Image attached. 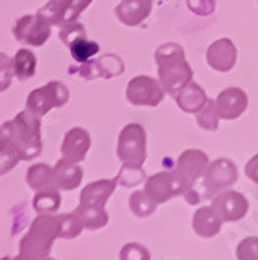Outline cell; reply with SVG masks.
<instances>
[{"mask_svg": "<svg viewBox=\"0 0 258 260\" xmlns=\"http://www.w3.org/2000/svg\"><path fill=\"white\" fill-rule=\"evenodd\" d=\"M0 139H6L13 144L20 153L22 160L37 158L42 151L40 117L24 109L13 120L0 126Z\"/></svg>", "mask_w": 258, "mask_h": 260, "instance_id": "cell-1", "label": "cell"}, {"mask_svg": "<svg viewBox=\"0 0 258 260\" xmlns=\"http://www.w3.org/2000/svg\"><path fill=\"white\" fill-rule=\"evenodd\" d=\"M155 58L156 66H158V80L166 93L175 96L182 87L191 82L193 70L185 62V53L180 44H162L156 49Z\"/></svg>", "mask_w": 258, "mask_h": 260, "instance_id": "cell-2", "label": "cell"}, {"mask_svg": "<svg viewBox=\"0 0 258 260\" xmlns=\"http://www.w3.org/2000/svg\"><path fill=\"white\" fill-rule=\"evenodd\" d=\"M56 239H60L58 217L53 213H40L31 222L26 237L20 240V253L24 260H42L51 251V246Z\"/></svg>", "mask_w": 258, "mask_h": 260, "instance_id": "cell-3", "label": "cell"}, {"mask_svg": "<svg viewBox=\"0 0 258 260\" xmlns=\"http://www.w3.org/2000/svg\"><path fill=\"white\" fill-rule=\"evenodd\" d=\"M189 187V182L175 168L169 169V171H162V173H155L153 177L146 178L144 191L155 204H164V202H168V200L175 199V197L184 195Z\"/></svg>", "mask_w": 258, "mask_h": 260, "instance_id": "cell-4", "label": "cell"}, {"mask_svg": "<svg viewBox=\"0 0 258 260\" xmlns=\"http://www.w3.org/2000/svg\"><path fill=\"white\" fill-rule=\"evenodd\" d=\"M116 155L122 164L142 166L146 162V129L140 124H127L120 131L118 144H116Z\"/></svg>", "mask_w": 258, "mask_h": 260, "instance_id": "cell-5", "label": "cell"}, {"mask_svg": "<svg viewBox=\"0 0 258 260\" xmlns=\"http://www.w3.org/2000/svg\"><path fill=\"white\" fill-rule=\"evenodd\" d=\"M69 93L68 87L62 82H53L46 84L42 87H37L35 91H31V95L27 96L26 109L31 111L33 115L42 118L46 113H49L53 108H62V106L68 104Z\"/></svg>", "mask_w": 258, "mask_h": 260, "instance_id": "cell-6", "label": "cell"}, {"mask_svg": "<svg viewBox=\"0 0 258 260\" xmlns=\"http://www.w3.org/2000/svg\"><path fill=\"white\" fill-rule=\"evenodd\" d=\"M204 197H216L238 180V169L229 158H216L209 162L204 173Z\"/></svg>", "mask_w": 258, "mask_h": 260, "instance_id": "cell-7", "label": "cell"}, {"mask_svg": "<svg viewBox=\"0 0 258 260\" xmlns=\"http://www.w3.org/2000/svg\"><path fill=\"white\" fill-rule=\"evenodd\" d=\"M164 91L162 84L156 78L146 77V75H138L133 80H129L127 84V96L129 104L133 106H149V108H155L164 100Z\"/></svg>", "mask_w": 258, "mask_h": 260, "instance_id": "cell-8", "label": "cell"}, {"mask_svg": "<svg viewBox=\"0 0 258 260\" xmlns=\"http://www.w3.org/2000/svg\"><path fill=\"white\" fill-rule=\"evenodd\" d=\"M13 35L20 44L39 48V46L48 42L51 37V24L42 20L39 15H24L15 24Z\"/></svg>", "mask_w": 258, "mask_h": 260, "instance_id": "cell-9", "label": "cell"}, {"mask_svg": "<svg viewBox=\"0 0 258 260\" xmlns=\"http://www.w3.org/2000/svg\"><path fill=\"white\" fill-rule=\"evenodd\" d=\"M211 208L215 209L222 222H237L245 217V213L249 209V202L238 191L224 189L213 199Z\"/></svg>", "mask_w": 258, "mask_h": 260, "instance_id": "cell-10", "label": "cell"}, {"mask_svg": "<svg viewBox=\"0 0 258 260\" xmlns=\"http://www.w3.org/2000/svg\"><path fill=\"white\" fill-rule=\"evenodd\" d=\"M206 60L211 70L218 73H228L237 64V48L231 39H218L206 51Z\"/></svg>", "mask_w": 258, "mask_h": 260, "instance_id": "cell-11", "label": "cell"}, {"mask_svg": "<svg viewBox=\"0 0 258 260\" xmlns=\"http://www.w3.org/2000/svg\"><path fill=\"white\" fill-rule=\"evenodd\" d=\"M216 109H218L220 118L224 120H235L247 109V95L240 87H228L224 91H220L216 96Z\"/></svg>", "mask_w": 258, "mask_h": 260, "instance_id": "cell-12", "label": "cell"}, {"mask_svg": "<svg viewBox=\"0 0 258 260\" xmlns=\"http://www.w3.org/2000/svg\"><path fill=\"white\" fill-rule=\"evenodd\" d=\"M207 166H209V158L204 151L200 149H187L184 151L177 160V169L180 171L182 177L189 182V186H197L198 178H202L206 173Z\"/></svg>", "mask_w": 258, "mask_h": 260, "instance_id": "cell-13", "label": "cell"}, {"mask_svg": "<svg viewBox=\"0 0 258 260\" xmlns=\"http://www.w3.org/2000/svg\"><path fill=\"white\" fill-rule=\"evenodd\" d=\"M91 148V137L84 127L69 129L62 142V158L71 162H82Z\"/></svg>", "mask_w": 258, "mask_h": 260, "instance_id": "cell-14", "label": "cell"}, {"mask_svg": "<svg viewBox=\"0 0 258 260\" xmlns=\"http://www.w3.org/2000/svg\"><path fill=\"white\" fill-rule=\"evenodd\" d=\"M153 9V0H122L115 8V15L125 26H140Z\"/></svg>", "mask_w": 258, "mask_h": 260, "instance_id": "cell-15", "label": "cell"}, {"mask_svg": "<svg viewBox=\"0 0 258 260\" xmlns=\"http://www.w3.org/2000/svg\"><path fill=\"white\" fill-rule=\"evenodd\" d=\"M53 175H55V187L60 191H71L82 182V168L77 162L66 158H60L53 166Z\"/></svg>", "mask_w": 258, "mask_h": 260, "instance_id": "cell-16", "label": "cell"}, {"mask_svg": "<svg viewBox=\"0 0 258 260\" xmlns=\"http://www.w3.org/2000/svg\"><path fill=\"white\" fill-rule=\"evenodd\" d=\"M193 230L198 237L202 239H211L220 233L222 230V218L216 215V211L211 206L198 208L193 215Z\"/></svg>", "mask_w": 258, "mask_h": 260, "instance_id": "cell-17", "label": "cell"}, {"mask_svg": "<svg viewBox=\"0 0 258 260\" xmlns=\"http://www.w3.org/2000/svg\"><path fill=\"white\" fill-rule=\"evenodd\" d=\"M175 100H177L178 108H180L182 111L198 113L200 109L204 108V106H206L207 95H206V91H204L202 87L191 80L187 86H184L180 91L175 95Z\"/></svg>", "mask_w": 258, "mask_h": 260, "instance_id": "cell-18", "label": "cell"}, {"mask_svg": "<svg viewBox=\"0 0 258 260\" xmlns=\"http://www.w3.org/2000/svg\"><path fill=\"white\" fill-rule=\"evenodd\" d=\"M115 187H116V178L115 180H96V182L84 187V191L80 193V204L106 206V202L113 195Z\"/></svg>", "mask_w": 258, "mask_h": 260, "instance_id": "cell-19", "label": "cell"}, {"mask_svg": "<svg viewBox=\"0 0 258 260\" xmlns=\"http://www.w3.org/2000/svg\"><path fill=\"white\" fill-rule=\"evenodd\" d=\"M75 215L82 222L84 230H100V228H104L109 222L108 211H106L104 206L78 204V208L75 209Z\"/></svg>", "mask_w": 258, "mask_h": 260, "instance_id": "cell-20", "label": "cell"}, {"mask_svg": "<svg viewBox=\"0 0 258 260\" xmlns=\"http://www.w3.org/2000/svg\"><path fill=\"white\" fill-rule=\"evenodd\" d=\"M26 182H27V186L35 191L55 187V175H53V168L48 164L31 166L26 173Z\"/></svg>", "mask_w": 258, "mask_h": 260, "instance_id": "cell-21", "label": "cell"}, {"mask_svg": "<svg viewBox=\"0 0 258 260\" xmlns=\"http://www.w3.org/2000/svg\"><path fill=\"white\" fill-rule=\"evenodd\" d=\"M60 193L56 187H48V189L37 191V195L33 197V209L37 213H55L60 208Z\"/></svg>", "mask_w": 258, "mask_h": 260, "instance_id": "cell-22", "label": "cell"}, {"mask_svg": "<svg viewBox=\"0 0 258 260\" xmlns=\"http://www.w3.org/2000/svg\"><path fill=\"white\" fill-rule=\"evenodd\" d=\"M13 66H15V77L18 80H27L35 75L37 70V56L33 55L31 49H18L17 55L13 56Z\"/></svg>", "mask_w": 258, "mask_h": 260, "instance_id": "cell-23", "label": "cell"}, {"mask_svg": "<svg viewBox=\"0 0 258 260\" xmlns=\"http://www.w3.org/2000/svg\"><path fill=\"white\" fill-rule=\"evenodd\" d=\"M37 15L51 26H62L66 17V0H49L44 8L39 9Z\"/></svg>", "mask_w": 258, "mask_h": 260, "instance_id": "cell-24", "label": "cell"}, {"mask_svg": "<svg viewBox=\"0 0 258 260\" xmlns=\"http://www.w3.org/2000/svg\"><path fill=\"white\" fill-rule=\"evenodd\" d=\"M156 206L153 200L147 197L146 191H135L133 195L129 197V209L140 218H146V217H151L153 213H155Z\"/></svg>", "mask_w": 258, "mask_h": 260, "instance_id": "cell-25", "label": "cell"}, {"mask_svg": "<svg viewBox=\"0 0 258 260\" xmlns=\"http://www.w3.org/2000/svg\"><path fill=\"white\" fill-rule=\"evenodd\" d=\"M20 160L22 156L13 144L6 139H0V177L9 173Z\"/></svg>", "mask_w": 258, "mask_h": 260, "instance_id": "cell-26", "label": "cell"}, {"mask_svg": "<svg viewBox=\"0 0 258 260\" xmlns=\"http://www.w3.org/2000/svg\"><path fill=\"white\" fill-rule=\"evenodd\" d=\"M218 120H220V115H218V109H216V102L207 99L206 106L197 113L198 127H202L206 131H216L218 129Z\"/></svg>", "mask_w": 258, "mask_h": 260, "instance_id": "cell-27", "label": "cell"}, {"mask_svg": "<svg viewBox=\"0 0 258 260\" xmlns=\"http://www.w3.org/2000/svg\"><path fill=\"white\" fill-rule=\"evenodd\" d=\"M146 173H144L142 166H129L122 164L120 171L116 175V184H120L124 187H133L138 184L146 182Z\"/></svg>", "mask_w": 258, "mask_h": 260, "instance_id": "cell-28", "label": "cell"}, {"mask_svg": "<svg viewBox=\"0 0 258 260\" xmlns=\"http://www.w3.org/2000/svg\"><path fill=\"white\" fill-rule=\"evenodd\" d=\"M71 49V55L77 62H87L91 56H95L99 53V44L93 42V40H87V39H80L77 42H73L69 46Z\"/></svg>", "mask_w": 258, "mask_h": 260, "instance_id": "cell-29", "label": "cell"}, {"mask_svg": "<svg viewBox=\"0 0 258 260\" xmlns=\"http://www.w3.org/2000/svg\"><path fill=\"white\" fill-rule=\"evenodd\" d=\"M58 225H60V239H75L82 233L84 225L78 220L75 213H66L58 217Z\"/></svg>", "mask_w": 258, "mask_h": 260, "instance_id": "cell-30", "label": "cell"}, {"mask_svg": "<svg viewBox=\"0 0 258 260\" xmlns=\"http://www.w3.org/2000/svg\"><path fill=\"white\" fill-rule=\"evenodd\" d=\"M60 40L66 46H71L73 42L80 39H86V27L82 26L80 22H68V24H62L60 26Z\"/></svg>", "mask_w": 258, "mask_h": 260, "instance_id": "cell-31", "label": "cell"}, {"mask_svg": "<svg viewBox=\"0 0 258 260\" xmlns=\"http://www.w3.org/2000/svg\"><path fill=\"white\" fill-rule=\"evenodd\" d=\"M100 71H102L104 78H113L116 75H120L124 71V64H122V58L116 55H104L99 60Z\"/></svg>", "mask_w": 258, "mask_h": 260, "instance_id": "cell-32", "label": "cell"}, {"mask_svg": "<svg viewBox=\"0 0 258 260\" xmlns=\"http://www.w3.org/2000/svg\"><path fill=\"white\" fill-rule=\"evenodd\" d=\"M15 77V66L13 58L8 56L6 53H0V93H4Z\"/></svg>", "mask_w": 258, "mask_h": 260, "instance_id": "cell-33", "label": "cell"}, {"mask_svg": "<svg viewBox=\"0 0 258 260\" xmlns=\"http://www.w3.org/2000/svg\"><path fill=\"white\" fill-rule=\"evenodd\" d=\"M120 260H151V253L142 244L129 242L120 249Z\"/></svg>", "mask_w": 258, "mask_h": 260, "instance_id": "cell-34", "label": "cell"}, {"mask_svg": "<svg viewBox=\"0 0 258 260\" xmlns=\"http://www.w3.org/2000/svg\"><path fill=\"white\" fill-rule=\"evenodd\" d=\"M237 260H258V237H247L238 244Z\"/></svg>", "mask_w": 258, "mask_h": 260, "instance_id": "cell-35", "label": "cell"}, {"mask_svg": "<svg viewBox=\"0 0 258 260\" xmlns=\"http://www.w3.org/2000/svg\"><path fill=\"white\" fill-rule=\"evenodd\" d=\"M91 4V0H66V17L64 24L68 22H75L78 18V15Z\"/></svg>", "mask_w": 258, "mask_h": 260, "instance_id": "cell-36", "label": "cell"}, {"mask_svg": "<svg viewBox=\"0 0 258 260\" xmlns=\"http://www.w3.org/2000/svg\"><path fill=\"white\" fill-rule=\"evenodd\" d=\"M187 8L193 11L195 15L200 17H207V15L215 13V0H187Z\"/></svg>", "mask_w": 258, "mask_h": 260, "instance_id": "cell-37", "label": "cell"}, {"mask_svg": "<svg viewBox=\"0 0 258 260\" xmlns=\"http://www.w3.org/2000/svg\"><path fill=\"white\" fill-rule=\"evenodd\" d=\"M77 73L86 80H93V78H100L102 77V71H100L99 60H87L82 62V66L77 70Z\"/></svg>", "mask_w": 258, "mask_h": 260, "instance_id": "cell-38", "label": "cell"}, {"mask_svg": "<svg viewBox=\"0 0 258 260\" xmlns=\"http://www.w3.org/2000/svg\"><path fill=\"white\" fill-rule=\"evenodd\" d=\"M245 175H247L254 184H258V155H254L253 158L247 162V166H245Z\"/></svg>", "mask_w": 258, "mask_h": 260, "instance_id": "cell-39", "label": "cell"}, {"mask_svg": "<svg viewBox=\"0 0 258 260\" xmlns=\"http://www.w3.org/2000/svg\"><path fill=\"white\" fill-rule=\"evenodd\" d=\"M11 260H24V258H22V256H17V258H11Z\"/></svg>", "mask_w": 258, "mask_h": 260, "instance_id": "cell-40", "label": "cell"}, {"mask_svg": "<svg viewBox=\"0 0 258 260\" xmlns=\"http://www.w3.org/2000/svg\"><path fill=\"white\" fill-rule=\"evenodd\" d=\"M42 260H53V258H49V256H44V258Z\"/></svg>", "mask_w": 258, "mask_h": 260, "instance_id": "cell-41", "label": "cell"}, {"mask_svg": "<svg viewBox=\"0 0 258 260\" xmlns=\"http://www.w3.org/2000/svg\"><path fill=\"white\" fill-rule=\"evenodd\" d=\"M0 260H11V258H8V256H4V258H0Z\"/></svg>", "mask_w": 258, "mask_h": 260, "instance_id": "cell-42", "label": "cell"}]
</instances>
